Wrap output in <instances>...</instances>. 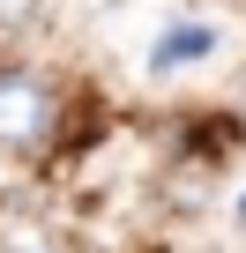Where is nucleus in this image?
I'll return each instance as SVG.
<instances>
[{
	"label": "nucleus",
	"instance_id": "nucleus-4",
	"mask_svg": "<svg viewBox=\"0 0 246 253\" xmlns=\"http://www.w3.org/2000/svg\"><path fill=\"white\" fill-rule=\"evenodd\" d=\"M38 15V0H0V30H8V23H30Z\"/></svg>",
	"mask_w": 246,
	"mask_h": 253
},
{
	"label": "nucleus",
	"instance_id": "nucleus-5",
	"mask_svg": "<svg viewBox=\"0 0 246 253\" xmlns=\"http://www.w3.org/2000/svg\"><path fill=\"white\" fill-rule=\"evenodd\" d=\"M239 216H246V201H239Z\"/></svg>",
	"mask_w": 246,
	"mask_h": 253
},
{
	"label": "nucleus",
	"instance_id": "nucleus-1",
	"mask_svg": "<svg viewBox=\"0 0 246 253\" xmlns=\"http://www.w3.org/2000/svg\"><path fill=\"white\" fill-rule=\"evenodd\" d=\"M52 126H60L52 82H38L23 67H0V149H38Z\"/></svg>",
	"mask_w": 246,
	"mask_h": 253
},
{
	"label": "nucleus",
	"instance_id": "nucleus-2",
	"mask_svg": "<svg viewBox=\"0 0 246 253\" xmlns=\"http://www.w3.org/2000/svg\"><path fill=\"white\" fill-rule=\"evenodd\" d=\"M209 45H216V30H209V23H172V30L157 38L149 67H157V75H164V67H194V60H209Z\"/></svg>",
	"mask_w": 246,
	"mask_h": 253
},
{
	"label": "nucleus",
	"instance_id": "nucleus-3",
	"mask_svg": "<svg viewBox=\"0 0 246 253\" xmlns=\"http://www.w3.org/2000/svg\"><path fill=\"white\" fill-rule=\"evenodd\" d=\"M0 253H75V246H60V238H45V231H23V238H8Z\"/></svg>",
	"mask_w": 246,
	"mask_h": 253
}]
</instances>
